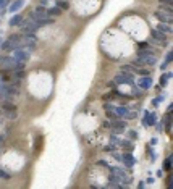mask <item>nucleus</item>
<instances>
[{"instance_id":"obj_1","label":"nucleus","mask_w":173,"mask_h":189,"mask_svg":"<svg viewBox=\"0 0 173 189\" xmlns=\"http://www.w3.org/2000/svg\"><path fill=\"white\" fill-rule=\"evenodd\" d=\"M113 81H115L116 84H129V86H133V84H134L133 73H125V71H121L120 74H116L115 78H113Z\"/></svg>"},{"instance_id":"obj_2","label":"nucleus","mask_w":173,"mask_h":189,"mask_svg":"<svg viewBox=\"0 0 173 189\" xmlns=\"http://www.w3.org/2000/svg\"><path fill=\"white\" fill-rule=\"evenodd\" d=\"M29 52H25V49H16L13 50V58L18 60V62H28L29 60Z\"/></svg>"},{"instance_id":"obj_3","label":"nucleus","mask_w":173,"mask_h":189,"mask_svg":"<svg viewBox=\"0 0 173 189\" xmlns=\"http://www.w3.org/2000/svg\"><path fill=\"white\" fill-rule=\"evenodd\" d=\"M120 162H123L125 167H128V168H133V167L136 165V158H134V157H133L129 152L121 154V160H120Z\"/></svg>"},{"instance_id":"obj_4","label":"nucleus","mask_w":173,"mask_h":189,"mask_svg":"<svg viewBox=\"0 0 173 189\" xmlns=\"http://www.w3.org/2000/svg\"><path fill=\"white\" fill-rule=\"evenodd\" d=\"M151 36H152V39H154V41H159L162 45H167V36H165V34L162 33L160 29H152Z\"/></svg>"},{"instance_id":"obj_5","label":"nucleus","mask_w":173,"mask_h":189,"mask_svg":"<svg viewBox=\"0 0 173 189\" xmlns=\"http://www.w3.org/2000/svg\"><path fill=\"white\" fill-rule=\"evenodd\" d=\"M125 128H126V121L125 120H113L112 121V129H113V133H123Z\"/></svg>"},{"instance_id":"obj_6","label":"nucleus","mask_w":173,"mask_h":189,"mask_svg":"<svg viewBox=\"0 0 173 189\" xmlns=\"http://www.w3.org/2000/svg\"><path fill=\"white\" fill-rule=\"evenodd\" d=\"M155 123H157V116H155V113H152V111H147V113L144 115L142 124H144V126L147 128V126H154Z\"/></svg>"},{"instance_id":"obj_7","label":"nucleus","mask_w":173,"mask_h":189,"mask_svg":"<svg viewBox=\"0 0 173 189\" xmlns=\"http://www.w3.org/2000/svg\"><path fill=\"white\" fill-rule=\"evenodd\" d=\"M138 86L142 90L151 89V87H152V78H151V76H142V78L139 79V82H138Z\"/></svg>"},{"instance_id":"obj_8","label":"nucleus","mask_w":173,"mask_h":189,"mask_svg":"<svg viewBox=\"0 0 173 189\" xmlns=\"http://www.w3.org/2000/svg\"><path fill=\"white\" fill-rule=\"evenodd\" d=\"M155 18L160 21V23H165V24H172L173 23L172 15H167V13H163V12H155Z\"/></svg>"},{"instance_id":"obj_9","label":"nucleus","mask_w":173,"mask_h":189,"mask_svg":"<svg viewBox=\"0 0 173 189\" xmlns=\"http://www.w3.org/2000/svg\"><path fill=\"white\" fill-rule=\"evenodd\" d=\"M39 28H44V26H50L55 23V18H50V16H44V18H39V20L34 21Z\"/></svg>"},{"instance_id":"obj_10","label":"nucleus","mask_w":173,"mask_h":189,"mask_svg":"<svg viewBox=\"0 0 173 189\" xmlns=\"http://www.w3.org/2000/svg\"><path fill=\"white\" fill-rule=\"evenodd\" d=\"M128 107H125V105H120V107H113V113H115V116H126L128 113Z\"/></svg>"},{"instance_id":"obj_11","label":"nucleus","mask_w":173,"mask_h":189,"mask_svg":"<svg viewBox=\"0 0 173 189\" xmlns=\"http://www.w3.org/2000/svg\"><path fill=\"white\" fill-rule=\"evenodd\" d=\"M25 5V0H15L12 5H10V8H8V12H12V13H16L18 10L21 8Z\"/></svg>"},{"instance_id":"obj_12","label":"nucleus","mask_w":173,"mask_h":189,"mask_svg":"<svg viewBox=\"0 0 173 189\" xmlns=\"http://www.w3.org/2000/svg\"><path fill=\"white\" fill-rule=\"evenodd\" d=\"M60 15H62V10L58 8L57 5H55V7H52V8H47V16L55 18V16H60Z\"/></svg>"},{"instance_id":"obj_13","label":"nucleus","mask_w":173,"mask_h":189,"mask_svg":"<svg viewBox=\"0 0 173 189\" xmlns=\"http://www.w3.org/2000/svg\"><path fill=\"white\" fill-rule=\"evenodd\" d=\"M18 107L12 102H3L2 103V111H16Z\"/></svg>"},{"instance_id":"obj_14","label":"nucleus","mask_w":173,"mask_h":189,"mask_svg":"<svg viewBox=\"0 0 173 189\" xmlns=\"http://www.w3.org/2000/svg\"><path fill=\"white\" fill-rule=\"evenodd\" d=\"M21 21H23V16H21V15H15V16L10 20V26H20Z\"/></svg>"},{"instance_id":"obj_15","label":"nucleus","mask_w":173,"mask_h":189,"mask_svg":"<svg viewBox=\"0 0 173 189\" xmlns=\"http://www.w3.org/2000/svg\"><path fill=\"white\" fill-rule=\"evenodd\" d=\"M136 70L138 68L134 65H121V71H125V73H133L134 74L136 73Z\"/></svg>"},{"instance_id":"obj_16","label":"nucleus","mask_w":173,"mask_h":189,"mask_svg":"<svg viewBox=\"0 0 173 189\" xmlns=\"http://www.w3.org/2000/svg\"><path fill=\"white\" fill-rule=\"evenodd\" d=\"M157 29H160L163 34H172V31H173V29L170 28V24H165V23H160Z\"/></svg>"},{"instance_id":"obj_17","label":"nucleus","mask_w":173,"mask_h":189,"mask_svg":"<svg viewBox=\"0 0 173 189\" xmlns=\"http://www.w3.org/2000/svg\"><path fill=\"white\" fill-rule=\"evenodd\" d=\"M160 12L167 13V15H172V13H173V7H172V5H163V3H160Z\"/></svg>"},{"instance_id":"obj_18","label":"nucleus","mask_w":173,"mask_h":189,"mask_svg":"<svg viewBox=\"0 0 173 189\" xmlns=\"http://www.w3.org/2000/svg\"><path fill=\"white\" fill-rule=\"evenodd\" d=\"M55 5H57L58 8L62 10V12H63V10H68V8H70V5L66 3L65 0H57V3H55Z\"/></svg>"},{"instance_id":"obj_19","label":"nucleus","mask_w":173,"mask_h":189,"mask_svg":"<svg viewBox=\"0 0 173 189\" xmlns=\"http://www.w3.org/2000/svg\"><path fill=\"white\" fill-rule=\"evenodd\" d=\"M163 170H165V171H170V170H172V157H167V158H165Z\"/></svg>"},{"instance_id":"obj_20","label":"nucleus","mask_w":173,"mask_h":189,"mask_svg":"<svg viewBox=\"0 0 173 189\" xmlns=\"http://www.w3.org/2000/svg\"><path fill=\"white\" fill-rule=\"evenodd\" d=\"M118 144H120V147H123V149H128V150H131V149H133V144H131V142H129V141H120Z\"/></svg>"},{"instance_id":"obj_21","label":"nucleus","mask_w":173,"mask_h":189,"mask_svg":"<svg viewBox=\"0 0 173 189\" xmlns=\"http://www.w3.org/2000/svg\"><path fill=\"white\" fill-rule=\"evenodd\" d=\"M0 179L8 181V179H12V175H10V173H7L5 170H2V168H0Z\"/></svg>"},{"instance_id":"obj_22","label":"nucleus","mask_w":173,"mask_h":189,"mask_svg":"<svg viewBox=\"0 0 173 189\" xmlns=\"http://www.w3.org/2000/svg\"><path fill=\"white\" fill-rule=\"evenodd\" d=\"M3 115L7 116L8 120H16V118H18V113H16V111H3Z\"/></svg>"},{"instance_id":"obj_23","label":"nucleus","mask_w":173,"mask_h":189,"mask_svg":"<svg viewBox=\"0 0 173 189\" xmlns=\"http://www.w3.org/2000/svg\"><path fill=\"white\" fill-rule=\"evenodd\" d=\"M138 47H139L138 50H149V49H152V47L149 45V42H139V44H138Z\"/></svg>"},{"instance_id":"obj_24","label":"nucleus","mask_w":173,"mask_h":189,"mask_svg":"<svg viewBox=\"0 0 173 189\" xmlns=\"http://www.w3.org/2000/svg\"><path fill=\"white\" fill-rule=\"evenodd\" d=\"M133 94L136 95V97H139V95L142 94V89H141L139 86H134V84H133Z\"/></svg>"},{"instance_id":"obj_25","label":"nucleus","mask_w":173,"mask_h":189,"mask_svg":"<svg viewBox=\"0 0 173 189\" xmlns=\"http://www.w3.org/2000/svg\"><path fill=\"white\" fill-rule=\"evenodd\" d=\"M25 76H26L25 70H16V71H15V78L21 79V78H25Z\"/></svg>"},{"instance_id":"obj_26","label":"nucleus","mask_w":173,"mask_h":189,"mask_svg":"<svg viewBox=\"0 0 173 189\" xmlns=\"http://www.w3.org/2000/svg\"><path fill=\"white\" fill-rule=\"evenodd\" d=\"M136 73L142 74V76H149V74H151V71H149V70H144V68L141 66V68H138V70H136Z\"/></svg>"},{"instance_id":"obj_27","label":"nucleus","mask_w":173,"mask_h":189,"mask_svg":"<svg viewBox=\"0 0 173 189\" xmlns=\"http://www.w3.org/2000/svg\"><path fill=\"white\" fill-rule=\"evenodd\" d=\"M105 116H107V118L110 120V121H113V120L116 118V116H115V113H113V111H105Z\"/></svg>"},{"instance_id":"obj_28","label":"nucleus","mask_w":173,"mask_h":189,"mask_svg":"<svg viewBox=\"0 0 173 189\" xmlns=\"http://www.w3.org/2000/svg\"><path fill=\"white\" fill-rule=\"evenodd\" d=\"M172 58H173V54L168 52V54H167V58H165V65H170V63H172Z\"/></svg>"},{"instance_id":"obj_29","label":"nucleus","mask_w":173,"mask_h":189,"mask_svg":"<svg viewBox=\"0 0 173 189\" xmlns=\"http://www.w3.org/2000/svg\"><path fill=\"white\" fill-rule=\"evenodd\" d=\"M138 116V113H133V111H128L126 113V116H125V118H128V120H134Z\"/></svg>"},{"instance_id":"obj_30","label":"nucleus","mask_w":173,"mask_h":189,"mask_svg":"<svg viewBox=\"0 0 173 189\" xmlns=\"http://www.w3.org/2000/svg\"><path fill=\"white\" fill-rule=\"evenodd\" d=\"M128 136H129V139H131V141L138 139V133L136 131H129V133H128Z\"/></svg>"},{"instance_id":"obj_31","label":"nucleus","mask_w":173,"mask_h":189,"mask_svg":"<svg viewBox=\"0 0 173 189\" xmlns=\"http://www.w3.org/2000/svg\"><path fill=\"white\" fill-rule=\"evenodd\" d=\"M162 100H163V95H160V97H155V99H154V105H155V107H157V105H159V103H160L162 102Z\"/></svg>"},{"instance_id":"obj_32","label":"nucleus","mask_w":173,"mask_h":189,"mask_svg":"<svg viewBox=\"0 0 173 189\" xmlns=\"http://www.w3.org/2000/svg\"><path fill=\"white\" fill-rule=\"evenodd\" d=\"M97 165H99V167H105V168H108V163L105 160H99L97 162Z\"/></svg>"},{"instance_id":"obj_33","label":"nucleus","mask_w":173,"mask_h":189,"mask_svg":"<svg viewBox=\"0 0 173 189\" xmlns=\"http://www.w3.org/2000/svg\"><path fill=\"white\" fill-rule=\"evenodd\" d=\"M104 150H105V152H113V150H115V145H107Z\"/></svg>"},{"instance_id":"obj_34","label":"nucleus","mask_w":173,"mask_h":189,"mask_svg":"<svg viewBox=\"0 0 173 189\" xmlns=\"http://www.w3.org/2000/svg\"><path fill=\"white\" fill-rule=\"evenodd\" d=\"M110 141H112V142H113V144H118V142H120V141H118V137H116V136H115V134H112V137H110Z\"/></svg>"},{"instance_id":"obj_35","label":"nucleus","mask_w":173,"mask_h":189,"mask_svg":"<svg viewBox=\"0 0 173 189\" xmlns=\"http://www.w3.org/2000/svg\"><path fill=\"white\" fill-rule=\"evenodd\" d=\"M102 126H104V128H107V129H108V128H112V121H110V120H108V121H104V123H102Z\"/></svg>"},{"instance_id":"obj_36","label":"nucleus","mask_w":173,"mask_h":189,"mask_svg":"<svg viewBox=\"0 0 173 189\" xmlns=\"http://www.w3.org/2000/svg\"><path fill=\"white\" fill-rule=\"evenodd\" d=\"M115 84H116L115 81H108V84H107V86L110 87V89H116V87H115Z\"/></svg>"},{"instance_id":"obj_37","label":"nucleus","mask_w":173,"mask_h":189,"mask_svg":"<svg viewBox=\"0 0 173 189\" xmlns=\"http://www.w3.org/2000/svg\"><path fill=\"white\" fill-rule=\"evenodd\" d=\"M155 129H157V131H163V124H162V123H159V124H155Z\"/></svg>"},{"instance_id":"obj_38","label":"nucleus","mask_w":173,"mask_h":189,"mask_svg":"<svg viewBox=\"0 0 173 189\" xmlns=\"http://www.w3.org/2000/svg\"><path fill=\"white\" fill-rule=\"evenodd\" d=\"M160 3H163V5H172L173 0H160Z\"/></svg>"},{"instance_id":"obj_39","label":"nucleus","mask_w":173,"mask_h":189,"mask_svg":"<svg viewBox=\"0 0 173 189\" xmlns=\"http://www.w3.org/2000/svg\"><path fill=\"white\" fill-rule=\"evenodd\" d=\"M113 157H115V160H121V155H120V154H113Z\"/></svg>"},{"instance_id":"obj_40","label":"nucleus","mask_w":173,"mask_h":189,"mask_svg":"<svg viewBox=\"0 0 173 189\" xmlns=\"http://www.w3.org/2000/svg\"><path fill=\"white\" fill-rule=\"evenodd\" d=\"M157 176L162 178V176H163V171H162V170H159V171H157Z\"/></svg>"},{"instance_id":"obj_41","label":"nucleus","mask_w":173,"mask_h":189,"mask_svg":"<svg viewBox=\"0 0 173 189\" xmlns=\"http://www.w3.org/2000/svg\"><path fill=\"white\" fill-rule=\"evenodd\" d=\"M3 141H5V137H3V136H0V144H2Z\"/></svg>"},{"instance_id":"obj_42","label":"nucleus","mask_w":173,"mask_h":189,"mask_svg":"<svg viewBox=\"0 0 173 189\" xmlns=\"http://www.w3.org/2000/svg\"><path fill=\"white\" fill-rule=\"evenodd\" d=\"M47 3V0H41V5H46Z\"/></svg>"},{"instance_id":"obj_43","label":"nucleus","mask_w":173,"mask_h":189,"mask_svg":"<svg viewBox=\"0 0 173 189\" xmlns=\"http://www.w3.org/2000/svg\"><path fill=\"white\" fill-rule=\"evenodd\" d=\"M0 113H2V108H0Z\"/></svg>"},{"instance_id":"obj_44","label":"nucleus","mask_w":173,"mask_h":189,"mask_svg":"<svg viewBox=\"0 0 173 189\" xmlns=\"http://www.w3.org/2000/svg\"><path fill=\"white\" fill-rule=\"evenodd\" d=\"M0 44H2V39H0Z\"/></svg>"}]
</instances>
